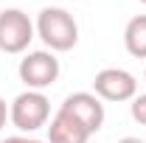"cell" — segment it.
Wrapping results in <instances>:
<instances>
[{"label": "cell", "mask_w": 146, "mask_h": 143, "mask_svg": "<svg viewBox=\"0 0 146 143\" xmlns=\"http://www.w3.org/2000/svg\"><path fill=\"white\" fill-rule=\"evenodd\" d=\"M34 28L51 54H65V51L76 48V42H79V23L73 20L68 9H59V6L42 9Z\"/></svg>", "instance_id": "cell-1"}, {"label": "cell", "mask_w": 146, "mask_h": 143, "mask_svg": "<svg viewBox=\"0 0 146 143\" xmlns=\"http://www.w3.org/2000/svg\"><path fill=\"white\" fill-rule=\"evenodd\" d=\"M51 118V101L39 90H25L9 104V121L20 132H36Z\"/></svg>", "instance_id": "cell-2"}, {"label": "cell", "mask_w": 146, "mask_h": 143, "mask_svg": "<svg viewBox=\"0 0 146 143\" xmlns=\"http://www.w3.org/2000/svg\"><path fill=\"white\" fill-rule=\"evenodd\" d=\"M36 28L23 9H3L0 11V51L3 54H23L28 51Z\"/></svg>", "instance_id": "cell-3"}, {"label": "cell", "mask_w": 146, "mask_h": 143, "mask_svg": "<svg viewBox=\"0 0 146 143\" xmlns=\"http://www.w3.org/2000/svg\"><path fill=\"white\" fill-rule=\"evenodd\" d=\"M17 76L28 90H39L42 93L45 87H51L59 79V59L51 51H31V54H25L20 59Z\"/></svg>", "instance_id": "cell-4"}, {"label": "cell", "mask_w": 146, "mask_h": 143, "mask_svg": "<svg viewBox=\"0 0 146 143\" xmlns=\"http://www.w3.org/2000/svg\"><path fill=\"white\" fill-rule=\"evenodd\" d=\"M93 93L101 101H132L138 95V79L124 68H104L93 79Z\"/></svg>", "instance_id": "cell-5"}, {"label": "cell", "mask_w": 146, "mask_h": 143, "mask_svg": "<svg viewBox=\"0 0 146 143\" xmlns=\"http://www.w3.org/2000/svg\"><path fill=\"white\" fill-rule=\"evenodd\" d=\"M59 109L73 115L90 135H96L104 126V104H101V98L96 93H73V95H68L62 101Z\"/></svg>", "instance_id": "cell-6"}, {"label": "cell", "mask_w": 146, "mask_h": 143, "mask_svg": "<svg viewBox=\"0 0 146 143\" xmlns=\"http://www.w3.org/2000/svg\"><path fill=\"white\" fill-rule=\"evenodd\" d=\"M90 132L68 112H56L48 124V143H87Z\"/></svg>", "instance_id": "cell-7"}, {"label": "cell", "mask_w": 146, "mask_h": 143, "mask_svg": "<svg viewBox=\"0 0 146 143\" xmlns=\"http://www.w3.org/2000/svg\"><path fill=\"white\" fill-rule=\"evenodd\" d=\"M124 45H127L129 56L135 59H146V14H138L127 23L124 28Z\"/></svg>", "instance_id": "cell-8"}, {"label": "cell", "mask_w": 146, "mask_h": 143, "mask_svg": "<svg viewBox=\"0 0 146 143\" xmlns=\"http://www.w3.org/2000/svg\"><path fill=\"white\" fill-rule=\"evenodd\" d=\"M129 112H132V121H135V124L146 126V93H141V95H135V98H132Z\"/></svg>", "instance_id": "cell-9"}, {"label": "cell", "mask_w": 146, "mask_h": 143, "mask_svg": "<svg viewBox=\"0 0 146 143\" xmlns=\"http://www.w3.org/2000/svg\"><path fill=\"white\" fill-rule=\"evenodd\" d=\"M6 118H9V104H6V98L0 95V129L6 126Z\"/></svg>", "instance_id": "cell-10"}, {"label": "cell", "mask_w": 146, "mask_h": 143, "mask_svg": "<svg viewBox=\"0 0 146 143\" xmlns=\"http://www.w3.org/2000/svg\"><path fill=\"white\" fill-rule=\"evenodd\" d=\"M0 143H25V138H20V135H14V138H6V140H0Z\"/></svg>", "instance_id": "cell-11"}, {"label": "cell", "mask_w": 146, "mask_h": 143, "mask_svg": "<svg viewBox=\"0 0 146 143\" xmlns=\"http://www.w3.org/2000/svg\"><path fill=\"white\" fill-rule=\"evenodd\" d=\"M118 143H146V140H141V138H121Z\"/></svg>", "instance_id": "cell-12"}, {"label": "cell", "mask_w": 146, "mask_h": 143, "mask_svg": "<svg viewBox=\"0 0 146 143\" xmlns=\"http://www.w3.org/2000/svg\"><path fill=\"white\" fill-rule=\"evenodd\" d=\"M25 143H42V140H34V138H25Z\"/></svg>", "instance_id": "cell-13"}, {"label": "cell", "mask_w": 146, "mask_h": 143, "mask_svg": "<svg viewBox=\"0 0 146 143\" xmlns=\"http://www.w3.org/2000/svg\"><path fill=\"white\" fill-rule=\"evenodd\" d=\"M141 3H143V6H146V0H141Z\"/></svg>", "instance_id": "cell-14"}, {"label": "cell", "mask_w": 146, "mask_h": 143, "mask_svg": "<svg viewBox=\"0 0 146 143\" xmlns=\"http://www.w3.org/2000/svg\"><path fill=\"white\" fill-rule=\"evenodd\" d=\"M143 79H146V73H143Z\"/></svg>", "instance_id": "cell-15"}]
</instances>
